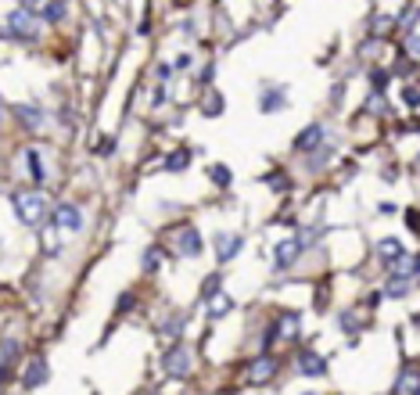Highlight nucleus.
Here are the masks:
<instances>
[{
	"instance_id": "1",
	"label": "nucleus",
	"mask_w": 420,
	"mask_h": 395,
	"mask_svg": "<svg viewBox=\"0 0 420 395\" xmlns=\"http://www.w3.org/2000/svg\"><path fill=\"white\" fill-rule=\"evenodd\" d=\"M11 205H14V216H19L25 227H40L43 219L51 216V205H47V198L36 191V187H29V191H14Z\"/></svg>"
},
{
	"instance_id": "2",
	"label": "nucleus",
	"mask_w": 420,
	"mask_h": 395,
	"mask_svg": "<svg viewBox=\"0 0 420 395\" xmlns=\"http://www.w3.org/2000/svg\"><path fill=\"white\" fill-rule=\"evenodd\" d=\"M8 33L19 40H36V14H29L25 8L8 14Z\"/></svg>"
},
{
	"instance_id": "3",
	"label": "nucleus",
	"mask_w": 420,
	"mask_h": 395,
	"mask_svg": "<svg viewBox=\"0 0 420 395\" xmlns=\"http://www.w3.org/2000/svg\"><path fill=\"white\" fill-rule=\"evenodd\" d=\"M47 377H51V363H47L43 356H36V359H29V363H25V374H22V388H25V392H33V388L47 385Z\"/></svg>"
},
{
	"instance_id": "4",
	"label": "nucleus",
	"mask_w": 420,
	"mask_h": 395,
	"mask_svg": "<svg viewBox=\"0 0 420 395\" xmlns=\"http://www.w3.org/2000/svg\"><path fill=\"white\" fill-rule=\"evenodd\" d=\"M162 367H165L169 377H187V374H191V352H187L183 345H173V349L165 352Z\"/></svg>"
},
{
	"instance_id": "5",
	"label": "nucleus",
	"mask_w": 420,
	"mask_h": 395,
	"mask_svg": "<svg viewBox=\"0 0 420 395\" xmlns=\"http://www.w3.org/2000/svg\"><path fill=\"white\" fill-rule=\"evenodd\" d=\"M11 115L22 122V130H25V133H36L40 126H43V112H40L36 104H14V108H11Z\"/></svg>"
},
{
	"instance_id": "6",
	"label": "nucleus",
	"mask_w": 420,
	"mask_h": 395,
	"mask_svg": "<svg viewBox=\"0 0 420 395\" xmlns=\"http://www.w3.org/2000/svg\"><path fill=\"white\" fill-rule=\"evenodd\" d=\"M302 256V237H288V241L277 245V270H288Z\"/></svg>"
},
{
	"instance_id": "7",
	"label": "nucleus",
	"mask_w": 420,
	"mask_h": 395,
	"mask_svg": "<svg viewBox=\"0 0 420 395\" xmlns=\"http://www.w3.org/2000/svg\"><path fill=\"white\" fill-rule=\"evenodd\" d=\"M176 251H180L183 259L201 256V234H198L194 227H183V230L176 234Z\"/></svg>"
},
{
	"instance_id": "8",
	"label": "nucleus",
	"mask_w": 420,
	"mask_h": 395,
	"mask_svg": "<svg viewBox=\"0 0 420 395\" xmlns=\"http://www.w3.org/2000/svg\"><path fill=\"white\" fill-rule=\"evenodd\" d=\"M54 227L58 230H83V212L75 205H58L54 209Z\"/></svg>"
},
{
	"instance_id": "9",
	"label": "nucleus",
	"mask_w": 420,
	"mask_h": 395,
	"mask_svg": "<svg viewBox=\"0 0 420 395\" xmlns=\"http://www.w3.org/2000/svg\"><path fill=\"white\" fill-rule=\"evenodd\" d=\"M241 234H215V259L220 262H230L233 256L241 251Z\"/></svg>"
},
{
	"instance_id": "10",
	"label": "nucleus",
	"mask_w": 420,
	"mask_h": 395,
	"mask_svg": "<svg viewBox=\"0 0 420 395\" xmlns=\"http://www.w3.org/2000/svg\"><path fill=\"white\" fill-rule=\"evenodd\" d=\"M277 374V359L273 356H259L252 363V370H248V381L252 385H262V381H270V377Z\"/></svg>"
},
{
	"instance_id": "11",
	"label": "nucleus",
	"mask_w": 420,
	"mask_h": 395,
	"mask_svg": "<svg viewBox=\"0 0 420 395\" xmlns=\"http://www.w3.org/2000/svg\"><path fill=\"white\" fill-rule=\"evenodd\" d=\"M299 370H302L305 377H320V374L327 370V363H323L316 352H302V356H299Z\"/></svg>"
},
{
	"instance_id": "12",
	"label": "nucleus",
	"mask_w": 420,
	"mask_h": 395,
	"mask_svg": "<svg viewBox=\"0 0 420 395\" xmlns=\"http://www.w3.org/2000/svg\"><path fill=\"white\" fill-rule=\"evenodd\" d=\"M320 140H323V126H309L302 137H294V151H309V148H316Z\"/></svg>"
},
{
	"instance_id": "13",
	"label": "nucleus",
	"mask_w": 420,
	"mask_h": 395,
	"mask_svg": "<svg viewBox=\"0 0 420 395\" xmlns=\"http://www.w3.org/2000/svg\"><path fill=\"white\" fill-rule=\"evenodd\" d=\"M262 112H280L284 108V90L273 87V90H262V101H259Z\"/></svg>"
},
{
	"instance_id": "14",
	"label": "nucleus",
	"mask_w": 420,
	"mask_h": 395,
	"mask_svg": "<svg viewBox=\"0 0 420 395\" xmlns=\"http://www.w3.org/2000/svg\"><path fill=\"white\" fill-rule=\"evenodd\" d=\"M377 259H381V262H395V259H402V245L395 241V237H384V241L377 245Z\"/></svg>"
},
{
	"instance_id": "15",
	"label": "nucleus",
	"mask_w": 420,
	"mask_h": 395,
	"mask_svg": "<svg viewBox=\"0 0 420 395\" xmlns=\"http://www.w3.org/2000/svg\"><path fill=\"white\" fill-rule=\"evenodd\" d=\"M277 335L280 338H291V335H299V313H284L277 320Z\"/></svg>"
},
{
	"instance_id": "16",
	"label": "nucleus",
	"mask_w": 420,
	"mask_h": 395,
	"mask_svg": "<svg viewBox=\"0 0 420 395\" xmlns=\"http://www.w3.org/2000/svg\"><path fill=\"white\" fill-rule=\"evenodd\" d=\"M420 388V377H417V370H406L399 377V385H395V395H410V392H417Z\"/></svg>"
},
{
	"instance_id": "17",
	"label": "nucleus",
	"mask_w": 420,
	"mask_h": 395,
	"mask_svg": "<svg viewBox=\"0 0 420 395\" xmlns=\"http://www.w3.org/2000/svg\"><path fill=\"white\" fill-rule=\"evenodd\" d=\"M25 158H29V177H33V183L40 187L43 183V162H40V151H25Z\"/></svg>"
},
{
	"instance_id": "18",
	"label": "nucleus",
	"mask_w": 420,
	"mask_h": 395,
	"mask_svg": "<svg viewBox=\"0 0 420 395\" xmlns=\"http://www.w3.org/2000/svg\"><path fill=\"white\" fill-rule=\"evenodd\" d=\"M230 298L226 295H212V309H209V320H220V316H226L230 313Z\"/></svg>"
},
{
	"instance_id": "19",
	"label": "nucleus",
	"mask_w": 420,
	"mask_h": 395,
	"mask_svg": "<svg viewBox=\"0 0 420 395\" xmlns=\"http://www.w3.org/2000/svg\"><path fill=\"white\" fill-rule=\"evenodd\" d=\"M187 166H191V151H173V155L165 158V169H169V172L187 169Z\"/></svg>"
},
{
	"instance_id": "20",
	"label": "nucleus",
	"mask_w": 420,
	"mask_h": 395,
	"mask_svg": "<svg viewBox=\"0 0 420 395\" xmlns=\"http://www.w3.org/2000/svg\"><path fill=\"white\" fill-rule=\"evenodd\" d=\"M384 295H392V298L410 295V280H395V277H388V288H384Z\"/></svg>"
},
{
	"instance_id": "21",
	"label": "nucleus",
	"mask_w": 420,
	"mask_h": 395,
	"mask_svg": "<svg viewBox=\"0 0 420 395\" xmlns=\"http://www.w3.org/2000/svg\"><path fill=\"white\" fill-rule=\"evenodd\" d=\"M61 14H65V0H51V4L43 8V19L47 22H61Z\"/></svg>"
},
{
	"instance_id": "22",
	"label": "nucleus",
	"mask_w": 420,
	"mask_h": 395,
	"mask_svg": "<svg viewBox=\"0 0 420 395\" xmlns=\"http://www.w3.org/2000/svg\"><path fill=\"white\" fill-rule=\"evenodd\" d=\"M159 266H162V248H148L144 251V270H159Z\"/></svg>"
},
{
	"instance_id": "23",
	"label": "nucleus",
	"mask_w": 420,
	"mask_h": 395,
	"mask_svg": "<svg viewBox=\"0 0 420 395\" xmlns=\"http://www.w3.org/2000/svg\"><path fill=\"white\" fill-rule=\"evenodd\" d=\"M162 330H165L169 338H176L180 330H183V313H173V316H169V320H165V327H162Z\"/></svg>"
},
{
	"instance_id": "24",
	"label": "nucleus",
	"mask_w": 420,
	"mask_h": 395,
	"mask_svg": "<svg viewBox=\"0 0 420 395\" xmlns=\"http://www.w3.org/2000/svg\"><path fill=\"white\" fill-rule=\"evenodd\" d=\"M402 104H406V108H410V112H417V108H420V90H413V87H406V90H402Z\"/></svg>"
},
{
	"instance_id": "25",
	"label": "nucleus",
	"mask_w": 420,
	"mask_h": 395,
	"mask_svg": "<svg viewBox=\"0 0 420 395\" xmlns=\"http://www.w3.org/2000/svg\"><path fill=\"white\" fill-rule=\"evenodd\" d=\"M223 112V98L220 93H209V101H205V115H220Z\"/></svg>"
},
{
	"instance_id": "26",
	"label": "nucleus",
	"mask_w": 420,
	"mask_h": 395,
	"mask_svg": "<svg viewBox=\"0 0 420 395\" xmlns=\"http://www.w3.org/2000/svg\"><path fill=\"white\" fill-rule=\"evenodd\" d=\"M201 295H205V302H209L212 295H220V273H212V277L205 280V288H201Z\"/></svg>"
},
{
	"instance_id": "27",
	"label": "nucleus",
	"mask_w": 420,
	"mask_h": 395,
	"mask_svg": "<svg viewBox=\"0 0 420 395\" xmlns=\"http://www.w3.org/2000/svg\"><path fill=\"white\" fill-rule=\"evenodd\" d=\"M212 180L220 183V187H226V183H230V169H223V166H215V169H212Z\"/></svg>"
},
{
	"instance_id": "28",
	"label": "nucleus",
	"mask_w": 420,
	"mask_h": 395,
	"mask_svg": "<svg viewBox=\"0 0 420 395\" xmlns=\"http://www.w3.org/2000/svg\"><path fill=\"white\" fill-rule=\"evenodd\" d=\"M266 183H273V191H288V180L280 177V172H270V177H266Z\"/></svg>"
},
{
	"instance_id": "29",
	"label": "nucleus",
	"mask_w": 420,
	"mask_h": 395,
	"mask_svg": "<svg viewBox=\"0 0 420 395\" xmlns=\"http://www.w3.org/2000/svg\"><path fill=\"white\" fill-rule=\"evenodd\" d=\"M133 302H137V298H133V295L126 291V295L119 298V313H126V309H133Z\"/></svg>"
},
{
	"instance_id": "30",
	"label": "nucleus",
	"mask_w": 420,
	"mask_h": 395,
	"mask_svg": "<svg viewBox=\"0 0 420 395\" xmlns=\"http://www.w3.org/2000/svg\"><path fill=\"white\" fill-rule=\"evenodd\" d=\"M370 79H373V87H381V90L388 87V72H381V69H377V72H373Z\"/></svg>"
},
{
	"instance_id": "31",
	"label": "nucleus",
	"mask_w": 420,
	"mask_h": 395,
	"mask_svg": "<svg viewBox=\"0 0 420 395\" xmlns=\"http://www.w3.org/2000/svg\"><path fill=\"white\" fill-rule=\"evenodd\" d=\"M406 51H413V54L420 58V36H410V40H406Z\"/></svg>"
},
{
	"instance_id": "32",
	"label": "nucleus",
	"mask_w": 420,
	"mask_h": 395,
	"mask_svg": "<svg viewBox=\"0 0 420 395\" xmlns=\"http://www.w3.org/2000/svg\"><path fill=\"white\" fill-rule=\"evenodd\" d=\"M417 19H420V11H410V14H406V19H402V25H406V29H410V25H417Z\"/></svg>"
},
{
	"instance_id": "33",
	"label": "nucleus",
	"mask_w": 420,
	"mask_h": 395,
	"mask_svg": "<svg viewBox=\"0 0 420 395\" xmlns=\"http://www.w3.org/2000/svg\"><path fill=\"white\" fill-rule=\"evenodd\" d=\"M406 227H413V230H420V216H417V212H410V216H406Z\"/></svg>"
},
{
	"instance_id": "34",
	"label": "nucleus",
	"mask_w": 420,
	"mask_h": 395,
	"mask_svg": "<svg viewBox=\"0 0 420 395\" xmlns=\"http://www.w3.org/2000/svg\"><path fill=\"white\" fill-rule=\"evenodd\" d=\"M22 4H25V11H29V8H33V4H40V0H22Z\"/></svg>"
},
{
	"instance_id": "35",
	"label": "nucleus",
	"mask_w": 420,
	"mask_h": 395,
	"mask_svg": "<svg viewBox=\"0 0 420 395\" xmlns=\"http://www.w3.org/2000/svg\"><path fill=\"white\" fill-rule=\"evenodd\" d=\"M410 266H413V273H420V259H413Z\"/></svg>"
},
{
	"instance_id": "36",
	"label": "nucleus",
	"mask_w": 420,
	"mask_h": 395,
	"mask_svg": "<svg viewBox=\"0 0 420 395\" xmlns=\"http://www.w3.org/2000/svg\"><path fill=\"white\" fill-rule=\"evenodd\" d=\"M8 374V367H4V359H0V377H4Z\"/></svg>"
},
{
	"instance_id": "37",
	"label": "nucleus",
	"mask_w": 420,
	"mask_h": 395,
	"mask_svg": "<svg viewBox=\"0 0 420 395\" xmlns=\"http://www.w3.org/2000/svg\"><path fill=\"white\" fill-rule=\"evenodd\" d=\"M413 395H420V388H417V392H413Z\"/></svg>"
}]
</instances>
